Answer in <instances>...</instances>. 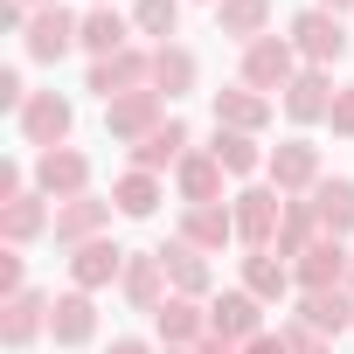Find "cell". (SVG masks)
Instances as JSON below:
<instances>
[{"label": "cell", "instance_id": "obj_25", "mask_svg": "<svg viewBox=\"0 0 354 354\" xmlns=\"http://www.w3.org/2000/svg\"><path fill=\"white\" fill-rule=\"evenodd\" d=\"M77 49H91V63L97 56H118V49H132V21L118 8H91L84 28H77Z\"/></svg>", "mask_w": 354, "mask_h": 354}, {"label": "cell", "instance_id": "obj_26", "mask_svg": "<svg viewBox=\"0 0 354 354\" xmlns=\"http://www.w3.org/2000/svg\"><path fill=\"white\" fill-rule=\"evenodd\" d=\"M299 319H306L313 333H326V340H333V333H354V292H347V285H340V292H306V299H299Z\"/></svg>", "mask_w": 354, "mask_h": 354}, {"label": "cell", "instance_id": "obj_7", "mask_svg": "<svg viewBox=\"0 0 354 354\" xmlns=\"http://www.w3.org/2000/svg\"><path fill=\"white\" fill-rule=\"evenodd\" d=\"M292 77H299V49H292V35H257V42L243 49V84H250V91L271 97V91H285Z\"/></svg>", "mask_w": 354, "mask_h": 354}, {"label": "cell", "instance_id": "obj_6", "mask_svg": "<svg viewBox=\"0 0 354 354\" xmlns=\"http://www.w3.org/2000/svg\"><path fill=\"white\" fill-rule=\"evenodd\" d=\"M264 174H271V188H278L285 202H299V195H313V188L326 181V174H319V146H313V139H285V146H271Z\"/></svg>", "mask_w": 354, "mask_h": 354}, {"label": "cell", "instance_id": "obj_8", "mask_svg": "<svg viewBox=\"0 0 354 354\" xmlns=\"http://www.w3.org/2000/svg\"><path fill=\"white\" fill-rule=\"evenodd\" d=\"M160 125H167V97H160V91H132V97L104 104V132H111L118 146H139V139H153Z\"/></svg>", "mask_w": 354, "mask_h": 354}, {"label": "cell", "instance_id": "obj_35", "mask_svg": "<svg viewBox=\"0 0 354 354\" xmlns=\"http://www.w3.org/2000/svg\"><path fill=\"white\" fill-rule=\"evenodd\" d=\"M326 125H333V139H354V84H340V91H333V111H326Z\"/></svg>", "mask_w": 354, "mask_h": 354}, {"label": "cell", "instance_id": "obj_45", "mask_svg": "<svg viewBox=\"0 0 354 354\" xmlns=\"http://www.w3.org/2000/svg\"><path fill=\"white\" fill-rule=\"evenodd\" d=\"M160 354H195V347H160Z\"/></svg>", "mask_w": 354, "mask_h": 354}, {"label": "cell", "instance_id": "obj_44", "mask_svg": "<svg viewBox=\"0 0 354 354\" xmlns=\"http://www.w3.org/2000/svg\"><path fill=\"white\" fill-rule=\"evenodd\" d=\"M21 8H56V0H21Z\"/></svg>", "mask_w": 354, "mask_h": 354}, {"label": "cell", "instance_id": "obj_41", "mask_svg": "<svg viewBox=\"0 0 354 354\" xmlns=\"http://www.w3.org/2000/svg\"><path fill=\"white\" fill-rule=\"evenodd\" d=\"M104 354H160V347H153V340H139V333H118Z\"/></svg>", "mask_w": 354, "mask_h": 354}, {"label": "cell", "instance_id": "obj_31", "mask_svg": "<svg viewBox=\"0 0 354 354\" xmlns=\"http://www.w3.org/2000/svg\"><path fill=\"white\" fill-rule=\"evenodd\" d=\"M111 209H118V216H132V223H146V216L160 209V174H139V167H125L118 181H111Z\"/></svg>", "mask_w": 354, "mask_h": 354}, {"label": "cell", "instance_id": "obj_36", "mask_svg": "<svg viewBox=\"0 0 354 354\" xmlns=\"http://www.w3.org/2000/svg\"><path fill=\"white\" fill-rule=\"evenodd\" d=\"M278 333L292 340V354H333V340H326V333H313L306 319H292V326H278Z\"/></svg>", "mask_w": 354, "mask_h": 354}, {"label": "cell", "instance_id": "obj_38", "mask_svg": "<svg viewBox=\"0 0 354 354\" xmlns=\"http://www.w3.org/2000/svg\"><path fill=\"white\" fill-rule=\"evenodd\" d=\"M21 195H35V188H28L21 160H8V167H0V209H8V202H21Z\"/></svg>", "mask_w": 354, "mask_h": 354}, {"label": "cell", "instance_id": "obj_22", "mask_svg": "<svg viewBox=\"0 0 354 354\" xmlns=\"http://www.w3.org/2000/svg\"><path fill=\"white\" fill-rule=\"evenodd\" d=\"M181 243H195V250H223V243H236V216H230V202L181 209Z\"/></svg>", "mask_w": 354, "mask_h": 354}, {"label": "cell", "instance_id": "obj_4", "mask_svg": "<svg viewBox=\"0 0 354 354\" xmlns=\"http://www.w3.org/2000/svg\"><path fill=\"white\" fill-rule=\"evenodd\" d=\"M21 139L35 146V153H56V146H70V125H77V104L70 97H56V91H35L21 111Z\"/></svg>", "mask_w": 354, "mask_h": 354}, {"label": "cell", "instance_id": "obj_15", "mask_svg": "<svg viewBox=\"0 0 354 354\" xmlns=\"http://www.w3.org/2000/svg\"><path fill=\"white\" fill-rule=\"evenodd\" d=\"M160 264H167V285L181 292V299H209V285H216V271H209V250H195V243H160Z\"/></svg>", "mask_w": 354, "mask_h": 354}, {"label": "cell", "instance_id": "obj_34", "mask_svg": "<svg viewBox=\"0 0 354 354\" xmlns=\"http://www.w3.org/2000/svg\"><path fill=\"white\" fill-rule=\"evenodd\" d=\"M132 28L153 35V49L174 42V28H181V0H132Z\"/></svg>", "mask_w": 354, "mask_h": 354}, {"label": "cell", "instance_id": "obj_18", "mask_svg": "<svg viewBox=\"0 0 354 354\" xmlns=\"http://www.w3.org/2000/svg\"><path fill=\"white\" fill-rule=\"evenodd\" d=\"M216 125L223 132H264L271 125V97L250 91V84H230V91H216Z\"/></svg>", "mask_w": 354, "mask_h": 354}, {"label": "cell", "instance_id": "obj_30", "mask_svg": "<svg viewBox=\"0 0 354 354\" xmlns=\"http://www.w3.org/2000/svg\"><path fill=\"white\" fill-rule=\"evenodd\" d=\"M216 35H236L250 49L257 35H271V0H223L216 8Z\"/></svg>", "mask_w": 354, "mask_h": 354}, {"label": "cell", "instance_id": "obj_2", "mask_svg": "<svg viewBox=\"0 0 354 354\" xmlns=\"http://www.w3.org/2000/svg\"><path fill=\"white\" fill-rule=\"evenodd\" d=\"M77 28H84V15H70L63 0H56V8H35L28 28H21V56L28 63H63L77 49Z\"/></svg>", "mask_w": 354, "mask_h": 354}, {"label": "cell", "instance_id": "obj_11", "mask_svg": "<svg viewBox=\"0 0 354 354\" xmlns=\"http://www.w3.org/2000/svg\"><path fill=\"white\" fill-rule=\"evenodd\" d=\"M125 257H132V250H118L111 236H91V243L70 250V285H77V292H104V285L125 278Z\"/></svg>", "mask_w": 354, "mask_h": 354}, {"label": "cell", "instance_id": "obj_10", "mask_svg": "<svg viewBox=\"0 0 354 354\" xmlns=\"http://www.w3.org/2000/svg\"><path fill=\"white\" fill-rule=\"evenodd\" d=\"M209 333L230 340V347H250V340L264 333V299H250L243 285L223 292V299H209Z\"/></svg>", "mask_w": 354, "mask_h": 354}, {"label": "cell", "instance_id": "obj_17", "mask_svg": "<svg viewBox=\"0 0 354 354\" xmlns=\"http://www.w3.org/2000/svg\"><path fill=\"white\" fill-rule=\"evenodd\" d=\"M333 111V77L326 70H299L292 84H285V118L292 125H319Z\"/></svg>", "mask_w": 354, "mask_h": 354}, {"label": "cell", "instance_id": "obj_40", "mask_svg": "<svg viewBox=\"0 0 354 354\" xmlns=\"http://www.w3.org/2000/svg\"><path fill=\"white\" fill-rule=\"evenodd\" d=\"M243 354H292V340H285V333H257Z\"/></svg>", "mask_w": 354, "mask_h": 354}, {"label": "cell", "instance_id": "obj_42", "mask_svg": "<svg viewBox=\"0 0 354 354\" xmlns=\"http://www.w3.org/2000/svg\"><path fill=\"white\" fill-rule=\"evenodd\" d=\"M195 354H243V347H230V340H216V333H209V340H202Z\"/></svg>", "mask_w": 354, "mask_h": 354}, {"label": "cell", "instance_id": "obj_28", "mask_svg": "<svg viewBox=\"0 0 354 354\" xmlns=\"http://www.w3.org/2000/svg\"><path fill=\"white\" fill-rule=\"evenodd\" d=\"M313 243H319V216H313V202L299 195V202H285V223H278V243H271V257L299 264V257H306Z\"/></svg>", "mask_w": 354, "mask_h": 354}, {"label": "cell", "instance_id": "obj_1", "mask_svg": "<svg viewBox=\"0 0 354 354\" xmlns=\"http://www.w3.org/2000/svg\"><path fill=\"white\" fill-rule=\"evenodd\" d=\"M84 91H91V97H104V104H118V97H132V91H153V49L97 56V63H91V77H84Z\"/></svg>", "mask_w": 354, "mask_h": 354}, {"label": "cell", "instance_id": "obj_19", "mask_svg": "<svg viewBox=\"0 0 354 354\" xmlns=\"http://www.w3.org/2000/svg\"><path fill=\"white\" fill-rule=\"evenodd\" d=\"M188 153H195V132H188L181 118H167L153 139H139V146H132V167H139V174H160V167H181Z\"/></svg>", "mask_w": 354, "mask_h": 354}, {"label": "cell", "instance_id": "obj_20", "mask_svg": "<svg viewBox=\"0 0 354 354\" xmlns=\"http://www.w3.org/2000/svg\"><path fill=\"white\" fill-rule=\"evenodd\" d=\"M306 202H313V216H319V236H347V230H354V181H347V174H326Z\"/></svg>", "mask_w": 354, "mask_h": 354}, {"label": "cell", "instance_id": "obj_12", "mask_svg": "<svg viewBox=\"0 0 354 354\" xmlns=\"http://www.w3.org/2000/svg\"><path fill=\"white\" fill-rule=\"evenodd\" d=\"M347 271H354V250H347L340 236H319V243L292 264L299 292H340V285H347Z\"/></svg>", "mask_w": 354, "mask_h": 354}, {"label": "cell", "instance_id": "obj_14", "mask_svg": "<svg viewBox=\"0 0 354 354\" xmlns=\"http://www.w3.org/2000/svg\"><path fill=\"white\" fill-rule=\"evenodd\" d=\"M153 333H160V347H202V340H209V306L174 292V299L153 313Z\"/></svg>", "mask_w": 354, "mask_h": 354}, {"label": "cell", "instance_id": "obj_13", "mask_svg": "<svg viewBox=\"0 0 354 354\" xmlns=\"http://www.w3.org/2000/svg\"><path fill=\"white\" fill-rule=\"evenodd\" d=\"M118 292H125V306H132V313H160V306L174 299L160 250H132V257H125V278H118Z\"/></svg>", "mask_w": 354, "mask_h": 354}, {"label": "cell", "instance_id": "obj_27", "mask_svg": "<svg viewBox=\"0 0 354 354\" xmlns=\"http://www.w3.org/2000/svg\"><path fill=\"white\" fill-rule=\"evenodd\" d=\"M42 230H56L49 195H21V202H8V209H0V236H8L15 250H21V243H35Z\"/></svg>", "mask_w": 354, "mask_h": 354}, {"label": "cell", "instance_id": "obj_3", "mask_svg": "<svg viewBox=\"0 0 354 354\" xmlns=\"http://www.w3.org/2000/svg\"><path fill=\"white\" fill-rule=\"evenodd\" d=\"M292 49H299L306 70H333V63L347 56V28H340V15H326V8L292 15Z\"/></svg>", "mask_w": 354, "mask_h": 354}, {"label": "cell", "instance_id": "obj_48", "mask_svg": "<svg viewBox=\"0 0 354 354\" xmlns=\"http://www.w3.org/2000/svg\"><path fill=\"white\" fill-rule=\"evenodd\" d=\"M216 8H223V0H216Z\"/></svg>", "mask_w": 354, "mask_h": 354}, {"label": "cell", "instance_id": "obj_21", "mask_svg": "<svg viewBox=\"0 0 354 354\" xmlns=\"http://www.w3.org/2000/svg\"><path fill=\"white\" fill-rule=\"evenodd\" d=\"M104 223H111V202H97V195H77V202H56V243H91V236H104Z\"/></svg>", "mask_w": 354, "mask_h": 354}, {"label": "cell", "instance_id": "obj_33", "mask_svg": "<svg viewBox=\"0 0 354 354\" xmlns=\"http://www.w3.org/2000/svg\"><path fill=\"white\" fill-rule=\"evenodd\" d=\"M209 153L223 160V174H257V167L271 160V153L257 146V132H223V125H216V146H209Z\"/></svg>", "mask_w": 354, "mask_h": 354}, {"label": "cell", "instance_id": "obj_23", "mask_svg": "<svg viewBox=\"0 0 354 354\" xmlns=\"http://www.w3.org/2000/svg\"><path fill=\"white\" fill-rule=\"evenodd\" d=\"M49 333H56V347H84L91 333H97V306H91V292H63L56 306H49Z\"/></svg>", "mask_w": 354, "mask_h": 354}, {"label": "cell", "instance_id": "obj_9", "mask_svg": "<svg viewBox=\"0 0 354 354\" xmlns=\"http://www.w3.org/2000/svg\"><path fill=\"white\" fill-rule=\"evenodd\" d=\"M35 195H49V202H77V195H91V160H84L77 146L35 153Z\"/></svg>", "mask_w": 354, "mask_h": 354}, {"label": "cell", "instance_id": "obj_47", "mask_svg": "<svg viewBox=\"0 0 354 354\" xmlns=\"http://www.w3.org/2000/svg\"><path fill=\"white\" fill-rule=\"evenodd\" d=\"M97 8H104V0H97Z\"/></svg>", "mask_w": 354, "mask_h": 354}, {"label": "cell", "instance_id": "obj_5", "mask_svg": "<svg viewBox=\"0 0 354 354\" xmlns=\"http://www.w3.org/2000/svg\"><path fill=\"white\" fill-rule=\"evenodd\" d=\"M230 216H236V243L243 250H271L278 243V223H285V195L278 188H243L230 202Z\"/></svg>", "mask_w": 354, "mask_h": 354}, {"label": "cell", "instance_id": "obj_39", "mask_svg": "<svg viewBox=\"0 0 354 354\" xmlns=\"http://www.w3.org/2000/svg\"><path fill=\"white\" fill-rule=\"evenodd\" d=\"M28 97H35V91L21 84V70H0V104H8V111H21Z\"/></svg>", "mask_w": 354, "mask_h": 354}, {"label": "cell", "instance_id": "obj_32", "mask_svg": "<svg viewBox=\"0 0 354 354\" xmlns=\"http://www.w3.org/2000/svg\"><path fill=\"white\" fill-rule=\"evenodd\" d=\"M153 91H160V97H181V91H195V49H181V42H160V49H153Z\"/></svg>", "mask_w": 354, "mask_h": 354}, {"label": "cell", "instance_id": "obj_37", "mask_svg": "<svg viewBox=\"0 0 354 354\" xmlns=\"http://www.w3.org/2000/svg\"><path fill=\"white\" fill-rule=\"evenodd\" d=\"M15 292H28V271H21V250L8 243L0 250V299H15Z\"/></svg>", "mask_w": 354, "mask_h": 354}, {"label": "cell", "instance_id": "obj_46", "mask_svg": "<svg viewBox=\"0 0 354 354\" xmlns=\"http://www.w3.org/2000/svg\"><path fill=\"white\" fill-rule=\"evenodd\" d=\"M347 292H354V271H347Z\"/></svg>", "mask_w": 354, "mask_h": 354}, {"label": "cell", "instance_id": "obj_43", "mask_svg": "<svg viewBox=\"0 0 354 354\" xmlns=\"http://www.w3.org/2000/svg\"><path fill=\"white\" fill-rule=\"evenodd\" d=\"M319 8H326V15H340V8H354V0H319Z\"/></svg>", "mask_w": 354, "mask_h": 354}, {"label": "cell", "instance_id": "obj_16", "mask_svg": "<svg viewBox=\"0 0 354 354\" xmlns=\"http://www.w3.org/2000/svg\"><path fill=\"white\" fill-rule=\"evenodd\" d=\"M49 306H56V299H42V292H15V299H0V340L21 354L35 333H49Z\"/></svg>", "mask_w": 354, "mask_h": 354}, {"label": "cell", "instance_id": "obj_29", "mask_svg": "<svg viewBox=\"0 0 354 354\" xmlns=\"http://www.w3.org/2000/svg\"><path fill=\"white\" fill-rule=\"evenodd\" d=\"M292 285H299V278H292V264H285V257H271V250H250V257H243V292H250V299L278 306Z\"/></svg>", "mask_w": 354, "mask_h": 354}, {"label": "cell", "instance_id": "obj_24", "mask_svg": "<svg viewBox=\"0 0 354 354\" xmlns=\"http://www.w3.org/2000/svg\"><path fill=\"white\" fill-rule=\"evenodd\" d=\"M174 188H181V202H188V209L223 202V160H216V153H188L181 167H174Z\"/></svg>", "mask_w": 354, "mask_h": 354}]
</instances>
